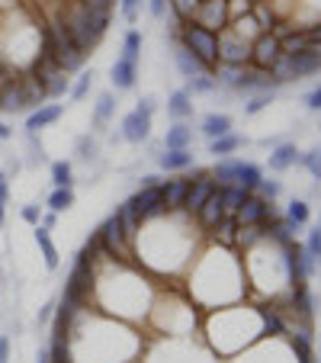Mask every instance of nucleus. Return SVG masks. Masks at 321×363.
<instances>
[{
    "instance_id": "obj_15",
    "label": "nucleus",
    "mask_w": 321,
    "mask_h": 363,
    "mask_svg": "<svg viewBox=\"0 0 321 363\" xmlns=\"http://www.w3.org/2000/svg\"><path fill=\"white\" fill-rule=\"evenodd\" d=\"M186 193H190V177H177V180H171V184H161L164 209H184Z\"/></svg>"
},
{
    "instance_id": "obj_33",
    "label": "nucleus",
    "mask_w": 321,
    "mask_h": 363,
    "mask_svg": "<svg viewBox=\"0 0 321 363\" xmlns=\"http://www.w3.org/2000/svg\"><path fill=\"white\" fill-rule=\"evenodd\" d=\"M247 65H228V62H219L215 65V84H228V87H235V81L241 77V71H244Z\"/></svg>"
},
{
    "instance_id": "obj_14",
    "label": "nucleus",
    "mask_w": 321,
    "mask_h": 363,
    "mask_svg": "<svg viewBox=\"0 0 321 363\" xmlns=\"http://www.w3.org/2000/svg\"><path fill=\"white\" fill-rule=\"evenodd\" d=\"M52 58L58 62V68H62L64 74H71V71H77L84 62H87V52H84V48H77L74 42H68V45L55 48V52H52Z\"/></svg>"
},
{
    "instance_id": "obj_42",
    "label": "nucleus",
    "mask_w": 321,
    "mask_h": 363,
    "mask_svg": "<svg viewBox=\"0 0 321 363\" xmlns=\"http://www.w3.org/2000/svg\"><path fill=\"white\" fill-rule=\"evenodd\" d=\"M264 238H266V232L260 228V222H257V225H244V228H241V245H244V247H254L257 241H264Z\"/></svg>"
},
{
    "instance_id": "obj_23",
    "label": "nucleus",
    "mask_w": 321,
    "mask_h": 363,
    "mask_svg": "<svg viewBox=\"0 0 321 363\" xmlns=\"http://www.w3.org/2000/svg\"><path fill=\"white\" fill-rule=\"evenodd\" d=\"M35 245H39V251H42L45 267L48 270H58V247H55V241H52V235H48L45 225H35Z\"/></svg>"
},
{
    "instance_id": "obj_29",
    "label": "nucleus",
    "mask_w": 321,
    "mask_h": 363,
    "mask_svg": "<svg viewBox=\"0 0 321 363\" xmlns=\"http://www.w3.org/2000/svg\"><path fill=\"white\" fill-rule=\"evenodd\" d=\"M190 142H193V129L186 123L171 125L164 135V148H190Z\"/></svg>"
},
{
    "instance_id": "obj_5",
    "label": "nucleus",
    "mask_w": 321,
    "mask_h": 363,
    "mask_svg": "<svg viewBox=\"0 0 321 363\" xmlns=\"http://www.w3.org/2000/svg\"><path fill=\"white\" fill-rule=\"evenodd\" d=\"M280 39L276 33H257V39L251 42V62L257 65L260 71H270V65L280 58Z\"/></svg>"
},
{
    "instance_id": "obj_9",
    "label": "nucleus",
    "mask_w": 321,
    "mask_h": 363,
    "mask_svg": "<svg viewBox=\"0 0 321 363\" xmlns=\"http://www.w3.org/2000/svg\"><path fill=\"white\" fill-rule=\"evenodd\" d=\"M26 110H29L26 90H23V84L13 77L7 87L0 90V113H7V116H16V113H26Z\"/></svg>"
},
{
    "instance_id": "obj_17",
    "label": "nucleus",
    "mask_w": 321,
    "mask_h": 363,
    "mask_svg": "<svg viewBox=\"0 0 321 363\" xmlns=\"http://www.w3.org/2000/svg\"><path fill=\"white\" fill-rule=\"evenodd\" d=\"M135 77H138V65L135 62H125V58H116V65L110 68V81L116 90H132L135 87Z\"/></svg>"
},
{
    "instance_id": "obj_43",
    "label": "nucleus",
    "mask_w": 321,
    "mask_h": 363,
    "mask_svg": "<svg viewBox=\"0 0 321 363\" xmlns=\"http://www.w3.org/2000/svg\"><path fill=\"white\" fill-rule=\"evenodd\" d=\"M42 87H45V96H62V94H68V77L62 71V74H55L52 81L42 84Z\"/></svg>"
},
{
    "instance_id": "obj_20",
    "label": "nucleus",
    "mask_w": 321,
    "mask_h": 363,
    "mask_svg": "<svg viewBox=\"0 0 321 363\" xmlns=\"http://www.w3.org/2000/svg\"><path fill=\"white\" fill-rule=\"evenodd\" d=\"M174 65H177V71L186 77V81H190V77H199V74H205V71H209L196 55H193L190 48H184V45H180L177 52H174Z\"/></svg>"
},
{
    "instance_id": "obj_40",
    "label": "nucleus",
    "mask_w": 321,
    "mask_h": 363,
    "mask_svg": "<svg viewBox=\"0 0 321 363\" xmlns=\"http://www.w3.org/2000/svg\"><path fill=\"white\" fill-rule=\"evenodd\" d=\"M167 4L174 7L177 20H184V23H190L193 13H196V7H199V0H167Z\"/></svg>"
},
{
    "instance_id": "obj_27",
    "label": "nucleus",
    "mask_w": 321,
    "mask_h": 363,
    "mask_svg": "<svg viewBox=\"0 0 321 363\" xmlns=\"http://www.w3.org/2000/svg\"><path fill=\"white\" fill-rule=\"evenodd\" d=\"M293 308H295V315H299V318L312 322V315H315V296L308 293L305 283H299V286H295V293H293Z\"/></svg>"
},
{
    "instance_id": "obj_25",
    "label": "nucleus",
    "mask_w": 321,
    "mask_h": 363,
    "mask_svg": "<svg viewBox=\"0 0 321 363\" xmlns=\"http://www.w3.org/2000/svg\"><path fill=\"white\" fill-rule=\"evenodd\" d=\"M241 145H244V138L235 135V132H228V135L212 138V142H209V155H215V158H232Z\"/></svg>"
},
{
    "instance_id": "obj_3",
    "label": "nucleus",
    "mask_w": 321,
    "mask_h": 363,
    "mask_svg": "<svg viewBox=\"0 0 321 363\" xmlns=\"http://www.w3.org/2000/svg\"><path fill=\"white\" fill-rule=\"evenodd\" d=\"M219 62L247 65L251 62V39H244V33H238V29H225L219 35Z\"/></svg>"
},
{
    "instance_id": "obj_62",
    "label": "nucleus",
    "mask_w": 321,
    "mask_h": 363,
    "mask_svg": "<svg viewBox=\"0 0 321 363\" xmlns=\"http://www.w3.org/2000/svg\"><path fill=\"white\" fill-rule=\"evenodd\" d=\"M4 203H7V199L0 196V225H4V216H7V209H4Z\"/></svg>"
},
{
    "instance_id": "obj_6",
    "label": "nucleus",
    "mask_w": 321,
    "mask_h": 363,
    "mask_svg": "<svg viewBox=\"0 0 321 363\" xmlns=\"http://www.w3.org/2000/svg\"><path fill=\"white\" fill-rule=\"evenodd\" d=\"M235 216H238V225L244 228V225H257V222H266V219H276V209H274V203H270V199L251 196V193H247L244 206H241Z\"/></svg>"
},
{
    "instance_id": "obj_26",
    "label": "nucleus",
    "mask_w": 321,
    "mask_h": 363,
    "mask_svg": "<svg viewBox=\"0 0 321 363\" xmlns=\"http://www.w3.org/2000/svg\"><path fill=\"white\" fill-rule=\"evenodd\" d=\"M283 33H286V29H283ZM276 39H280V52H283V55H299V52H308V45H312V42H308V35L305 33H295V29H289L286 35H276Z\"/></svg>"
},
{
    "instance_id": "obj_19",
    "label": "nucleus",
    "mask_w": 321,
    "mask_h": 363,
    "mask_svg": "<svg viewBox=\"0 0 321 363\" xmlns=\"http://www.w3.org/2000/svg\"><path fill=\"white\" fill-rule=\"evenodd\" d=\"M199 219H203L205 228H215L222 219H225V206H222V190L215 186L212 190V196L203 203V209H199Z\"/></svg>"
},
{
    "instance_id": "obj_55",
    "label": "nucleus",
    "mask_w": 321,
    "mask_h": 363,
    "mask_svg": "<svg viewBox=\"0 0 321 363\" xmlns=\"http://www.w3.org/2000/svg\"><path fill=\"white\" fill-rule=\"evenodd\" d=\"M90 10H106L110 13V7H113V0H84Z\"/></svg>"
},
{
    "instance_id": "obj_21",
    "label": "nucleus",
    "mask_w": 321,
    "mask_h": 363,
    "mask_svg": "<svg viewBox=\"0 0 321 363\" xmlns=\"http://www.w3.org/2000/svg\"><path fill=\"white\" fill-rule=\"evenodd\" d=\"M157 164L161 171H186L193 167V155L190 148H167V155H157Z\"/></svg>"
},
{
    "instance_id": "obj_53",
    "label": "nucleus",
    "mask_w": 321,
    "mask_h": 363,
    "mask_svg": "<svg viewBox=\"0 0 321 363\" xmlns=\"http://www.w3.org/2000/svg\"><path fill=\"white\" fill-rule=\"evenodd\" d=\"M148 10H151V16H154V20H161V16H164V10H167V0H148Z\"/></svg>"
},
{
    "instance_id": "obj_24",
    "label": "nucleus",
    "mask_w": 321,
    "mask_h": 363,
    "mask_svg": "<svg viewBox=\"0 0 321 363\" xmlns=\"http://www.w3.org/2000/svg\"><path fill=\"white\" fill-rule=\"evenodd\" d=\"M199 129H203V135L212 142V138L228 135V132H232V116H225V113H209V116L203 119V125H199Z\"/></svg>"
},
{
    "instance_id": "obj_57",
    "label": "nucleus",
    "mask_w": 321,
    "mask_h": 363,
    "mask_svg": "<svg viewBox=\"0 0 321 363\" xmlns=\"http://www.w3.org/2000/svg\"><path fill=\"white\" fill-rule=\"evenodd\" d=\"M52 312H55V306H45V308H39V315H35V322H39V325H45L48 318H52Z\"/></svg>"
},
{
    "instance_id": "obj_38",
    "label": "nucleus",
    "mask_w": 321,
    "mask_h": 363,
    "mask_svg": "<svg viewBox=\"0 0 321 363\" xmlns=\"http://www.w3.org/2000/svg\"><path fill=\"white\" fill-rule=\"evenodd\" d=\"M52 184L55 186H74V167L68 161H55L52 164Z\"/></svg>"
},
{
    "instance_id": "obj_1",
    "label": "nucleus",
    "mask_w": 321,
    "mask_h": 363,
    "mask_svg": "<svg viewBox=\"0 0 321 363\" xmlns=\"http://www.w3.org/2000/svg\"><path fill=\"white\" fill-rule=\"evenodd\" d=\"M180 45L190 48L193 55L209 68V65H219V35L209 33V29L196 26V23H186L184 33H180Z\"/></svg>"
},
{
    "instance_id": "obj_58",
    "label": "nucleus",
    "mask_w": 321,
    "mask_h": 363,
    "mask_svg": "<svg viewBox=\"0 0 321 363\" xmlns=\"http://www.w3.org/2000/svg\"><path fill=\"white\" fill-rule=\"evenodd\" d=\"M55 222H58V213H45V216H42V219H39V225L52 228V225H55Z\"/></svg>"
},
{
    "instance_id": "obj_39",
    "label": "nucleus",
    "mask_w": 321,
    "mask_h": 363,
    "mask_svg": "<svg viewBox=\"0 0 321 363\" xmlns=\"http://www.w3.org/2000/svg\"><path fill=\"white\" fill-rule=\"evenodd\" d=\"M299 164L305 167V171L312 174L315 180H321V148H315V151H305V155H299Z\"/></svg>"
},
{
    "instance_id": "obj_22",
    "label": "nucleus",
    "mask_w": 321,
    "mask_h": 363,
    "mask_svg": "<svg viewBox=\"0 0 321 363\" xmlns=\"http://www.w3.org/2000/svg\"><path fill=\"white\" fill-rule=\"evenodd\" d=\"M299 164V148H295L293 142H283L274 148V155H270V171H286V167Z\"/></svg>"
},
{
    "instance_id": "obj_51",
    "label": "nucleus",
    "mask_w": 321,
    "mask_h": 363,
    "mask_svg": "<svg viewBox=\"0 0 321 363\" xmlns=\"http://www.w3.org/2000/svg\"><path fill=\"white\" fill-rule=\"evenodd\" d=\"M154 106H157V100H154V96H142V100H138V106H135V110L142 113V116H154Z\"/></svg>"
},
{
    "instance_id": "obj_52",
    "label": "nucleus",
    "mask_w": 321,
    "mask_h": 363,
    "mask_svg": "<svg viewBox=\"0 0 321 363\" xmlns=\"http://www.w3.org/2000/svg\"><path fill=\"white\" fill-rule=\"evenodd\" d=\"M305 106H308V110H315V113H321V84L305 96Z\"/></svg>"
},
{
    "instance_id": "obj_10",
    "label": "nucleus",
    "mask_w": 321,
    "mask_h": 363,
    "mask_svg": "<svg viewBox=\"0 0 321 363\" xmlns=\"http://www.w3.org/2000/svg\"><path fill=\"white\" fill-rule=\"evenodd\" d=\"M212 190H215V180H209V174L205 171H196V180H190V193H186V209L190 213H199L203 209V203L212 196Z\"/></svg>"
},
{
    "instance_id": "obj_54",
    "label": "nucleus",
    "mask_w": 321,
    "mask_h": 363,
    "mask_svg": "<svg viewBox=\"0 0 321 363\" xmlns=\"http://www.w3.org/2000/svg\"><path fill=\"white\" fill-rule=\"evenodd\" d=\"M0 363H10V337H0Z\"/></svg>"
},
{
    "instance_id": "obj_45",
    "label": "nucleus",
    "mask_w": 321,
    "mask_h": 363,
    "mask_svg": "<svg viewBox=\"0 0 321 363\" xmlns=\"http://www.w3.org/2000/svg\"><path fill=\"white\" fill-rule=\"evenodd\" d=\"M77 158H81V161L96 158V142H94L90 135H81V138H77Z\"/></svg>"
},
{
    "instance_id": "obj_49",
    "label": "nucleus",
    "mask_w": 321,
    "mask_h": 363,
    "mask_svg": "<svg viewBox=\"0 0 321 363\" xmlns=\"http://www.w3.org/2000/svg\"><path fill=\"white\" fill-rule=\"evenodd\" d=\"M138 7H142V0H119V13H123V20H135L138 16Z\"/></svg>"
},
{
    "instance_id": "obj_2",
    "label": "nucleus",
    "mask_w": 321,
    "mask_h": 363,
    "mask_svg": "<svg viewBox=\"0 0 321 363\" xmlns=\"http://www.w3.org/2000/svg\"><path fill=\"white\" fill-rule=\"evenodd\" d=\"M62 23H64V29H68L71 42H74L77 48H84V52H90V48H94L96 42L103 39V35H96L94 26H90V7L84 4V0H77L74 7L64 13Z\"/></svg>"
},
{
    "instance_id": "obj_41",
    "label": "nucleus",
    "mask_w": 321,
    "mask_h": 363,
    "mask_svg": "<svg viewBox=\"0 0 321 363\" xmlns=\"http://www.w3.org/2000/svg\"><path fill=\"white\" fill-rule=\"evenodd\" d=\"M215 90V77H209V71L199 77H190V87H186V94H212Z\"/></svg>"
},
{
    "instance_id": "obj_61",
    "label": "nucleus",
    "mask_w": 321,
    "mask_h": 363,
    "mask_svg": "<svg viewBox=\"0 0 321 363\" xmlns=\"http://www.w3.org/2000/svg\"><path fill=\"white\" fill-rule=\"evenodd\" d=\"M4 138H10V125L7 123H0V142H4Z\"/></svg>"
},
{
    "instance_id": "obj_16",
    "label": "nucleus",
    "mask_w": 321,
    "mask_h": 363,
    "mask_svg": "<svg viewBox=\"0 0 321 363\" xmlns=\"http://www.w3.org/2000/svg\"><path fill=\"white\" fill-rule=\"evenodd\" d=\"M260 180H264V171H260L257 164H251V161H235V186L254 193L260 186Z\"/></svg>"
},
{
    "instance_id": "obj_31",
    "label": "nucleus",
    "mask_w": 321,
    "mask_h": 363,
    "mask_svg": "<svg viewBox=\"0 0 321 363\" xmlns=\"http://www.w3.org/2000/svg\"><path fill=\"white\" fill-rule=\"evenodd\" d=\"M219 190H222V206H225V216L238 213L241 206H244L247 190H241V186H219Z\"/></svg>"
},
{
    "instance_id": "obj_44",
    "label": "nucleus",
    "mask_w": 321,
    "mask_h": 363,
    "mask_svg": "<svg viewBox=\"0 0 321 363\" xmlns=\"http://www.w3.org/2000/svg\"><path fill=\"white\" fill-rule=\"evenodd\" d=\"M94 68H90V71H84V74L81 77H77V84H74V87H71V96H74V100H84V96H87V90H90V84H94Z\"/></svg>"
},
{
    "instance_id": "obj_48",
    "label": "nucleus",
    "mask_w": 321,
    "mask_h": 363,
    "mask_svg": "<svg viewBox=\"0 0 321 363\" xmlns=\"http://www.w3.org/2000/svg\"><path fill=\"white\" fill-rule=\"evenodd\" d=\"M257 190H260V196H264V199H270V203H274V199L283 193V186H280V180H266V177H264Z\"/></svg>"
},
{
    "instance_id": "obj_30",
    "label": "nucleus",
    "mask_w": 321,
    "mask_h": 363,
    "mask_svg": "<svg viewBox=\"0 0 321 363\" xmlns=\"http://www.w3.org/2000/svg\"><path fill=\"white\" fill-rule=\"evenodd\" d=\"M71 206H74V186H55L52 196H48V209L52 213H64Z\"/></svg>"
},
{
    "instance_id": "obj_13",
    "label": "nucleus",
    "mask_w": 321,
    "mask_h": 363,
    "mask_svg": "<svg viewBox=\"0 0 321 363\" xmlns=\"http://www.w3.org/2000/svg\"><path fill=\"white\" fill-rule=\"evenodd\" d=\"M289 68H293V81H302V77H312L321 71V55L318 52H299V55H289Z\"/></svg>"
},
{
    "instance_id": "obj_7",
    "label": "nucleus",
    "mask_w": 321,
    "mask_h": 363,
    "mask_svg": "<svg viewBox=\"0 0 321 363\" xmlns=\"http://www.w3.org/2000/svg\"><path fill=\"white\" fill-rule=\"evenodd\" d=\"M132 203H135L138 216L142 219H157V216H164V196H161V184H151V186H142V190L132 196Z\"/></svg>"
},
{
    "instance_id": "obj_4",
    "label": "nucleus",
    "mask_w": 321,
    "mask_h": 363,
    "mask_svg": "<svg viewBox=\"0 0 321 363\" xmlns=\"http://www.w3.org/2000/svg\"><path fill=\"white\" fill-rule=\"evenodd\" d=\"M193 23L209 33H219V29L228 26V0H199L196 13H193Z\"/></svg>"
},
{
    "instance_id": "obj_11",
    "label": "nucleus",
    "mask_w": 321,
    "mask_h": 363,
    "mask_svg": "<svg viewBox=\"0 0 321 363\" xmlns=\"http://www.w3.org/2000/svg\"><path fill=\"white\" fill-rule=\"evenodd\" d=\"M64 113L62 103H42V106H35L33 113H29L26 119V132H39V129H48L52 123H58Z\"/></svg>"
},
{
    "instance_id": "obj_56",
    "label": "nucleus",
    "mask_w": 321,
    "mask_h": 363,
    "mask_svg": "<svg viewBox=\"0 0 321 363\" xmlns=\"http://www.w3.org/2000/svg\"><path fill=\"white\" fill-rule=\"evenodd\" d=\"M10 81H13V74H10V68H7V65L0 62V90L7 87V84H10Z\"/></svg>"
},
{
    "instance_id": "obj_60",
    "label": "nucleus",
    "mask_w": 321,
    "mask_h": 363,
    "mask_svg": "<svg viewBox=\"0 0 321 363\" xmlns=\"http://www.w3.org/2000/svg\"><path fill=\"white\" fill-rule=\"evenodd\" d=\"M35 363H52V354H48V347H45V350H39V357H35Z\"/></svg>"
},
{
    "instance_id": "obj_50",
    "label": "nucleus",
    "mask_w": 321,
    "mask_h": 363,
    "mask_svg": "<svg viewBox=\"0 0 321 363\" xmlns=\"http://www.w3.org/2000/svg\"><path fill=\"white\" fill-rule=\"evenodd\" d=\"M20 216H23V222H29V225H39V219H42V206H35V203L23 206Z\"/></svg>"
},
{
    "instance_id": "obj_36",
    "label": "nucleus",
    "mask_w": 321,
    "mask_h": 363,
    "mask_svg": "<svg viewBox=\"0 0 321 363\" xmlns=\"http://www.w3.org/2000/svg\"><path fill=\"white\" fill-rule=\"evenodd\" d=\"M274 103V90H260V94H251V100L244 103V116H257L260 110H266Z\"/></svg>"
},
{
    "instance_id": "obj_18",
    "label": "nucleus",
    "mask_w": 321,
    "mask_h": 363,
    "mask_svg": "<svg viewBox=\"0 0 321 363\" xmlns=\"http://www.w3.org/2000/svg\"><path fill=\"white\" fill-rule=\"evenodd\" d=\"M116 216H119V225H123L125 241H135L138 238V228H142V216H138L135 203H132V199H125V203L116 209Z\"/></svg>"
},
{
    "instance_id": "obj_8",
    "label": "nucleus",
    "mask_w": 321,
    "mask_h": 363,
    "mask_svg": "<svg viewBox=\"0 0 321 363\" xmlns=\"http://www.w3.org/2000/svg\"><path fill=\"white\" fill-rule=\"evenodd\" d=\"M96 238H100V247L106 254H116V251H123V247H125V235H123V225H119V216L116 213H113L110 219L96 228Z\"/></svg>"
},
{
    "instance_id": "obj_34",
    "label": "nucleus",
    "mask_w": 321,
    "mask_h": 363,
    "mask_svg": "<svg viewBox=\"0 0 321 363\" xmlns=\"http://www.w3.org/2000/svg\"><path fill=\"white\" fill-rule=\"evenodd\" d=\"M308 216H312V209H308V203L305 199H293V203L286 206V219L293 222L295 228H302L308 222Z\"/></svg>"
},
{
    "instance_id": "obj_59",
    "label": "nucleus",
    "mask_w": 321,
    "mask_h": 363,
    "mask_svg": "<svg viewBox=\"0 0 321 363\" xmlns=\"http://www.w3.org/2000/svg\"><path fill=\"white\" fill-rule=\"evenodd\" d=\"M305 35H308V42H321V26H312V29H305Z\"/></svg>"
},
{
    "instance_id": "obj_46",
    "label": "nucleus",
    "mask_w": 321,
    "mask_h": 363,
    "mask_svg": "<svg viewBox=\"0 0 321 363\" xmlns=\"http://www.w3.org/2000/svg\"><path fill=\"white\" fill-rule=\"evenodd\" d=\"M26 138H29V164L45 161V148H42V142L35 138V132H26Z\"/></svg>"
},
{
    "instance_id": "obj_28",
    "label": "nucleus",
    "mask_w": 321,
    "mask_h": 363,
    "mask_svg": "<svg viewBox=\"0 0 321 363\" xmlns=\"http://www.w3.org/2000/svg\"><path fill=\"white\" fill-rule=\"evenodd\" d=\"M167 113H171L174 119H190L193 116V103H190V94L186 90H174L171 94V100H167Z\"/></svg>"
},
{
    "instance_id": "obj_47",
    "label": "nucleus",
    "mask_w": 321,
    "mask_h": 363,
    "mask_svg": "<svg viewBox=\"0 0 321 363\" xmlns=\"http://www.w3.org/2000/svg\"><path fill=\"white\" fill-rule=\"evenodd\" d=\"M305 251L312 254L315 261H321V225H315L312 232H308V241H305Z\"/></svg>"
},
{
    "instance_id": "obj_32",
    "label": "nucleus",
    "mask_w": 321,
    "mask_h": 363,
    "mask_svg": "<svg viewBox=\"0 0 321 363\" xmlns=\"http://www.w3.org/2000/svg\"><path fill=\"white\" fill-rule=\"evenodd\" d=\"M113 110H116V100H113V94H100V100H96V113H94V125H96V129H103V125L110 123Z\"/></svg>"
},
{
    "instance_id": "obj_37",
    "label": "nucleus",
    "mask_w": 321,
    "mask_h": 363,
    "mask_svg": "<svg viewBox=\"0 0 321 363\" xmlns=\"http://www.w3.org/2000/svg\"><path fill=\"white\" fill-rule=\"evenodd\" d=\"M138 52H142V33H135V29H129L123 39V58L125 62H135L138 65Z\"/></svg>"
},
{
    "instance_id": "obj_12",
    "label": "nucleus",
    "mask_w": 321,
    "mask_h": 363,
    "mask_svg": "<svg viewBox=\"0 0 321 363\" xmlns=\"http://www.w3.org/2000/svg\"><path fill=\"white\" fill-rule=\"evenodd\" d=\"M148 135H151V116H142L138 110H132L129 116L123 119V138L132 145H142Z\"/></svg>"
},
{
    "instance_id": "obj_35",
    "label": "nucleus",
    "mask_w": 321,
    "mask_h": 363,
    "mask_svg": "<svg viewBox=\"0 0 321 363\" xmlns=\"http://www.w3.org/2000/svg\"><path fill=\"white\" fill-rule=\"evenodd\" d=\"M260 322H264V335H283L286 331V325H283V318L276 315L274 308H257Z\"/></svg>"
}]
</instances>
